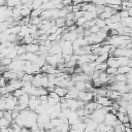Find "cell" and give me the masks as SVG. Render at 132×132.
Here are the masks:
<instances>
[{"label":"cell","instance_id":"31","mask_svg":"<svg viewBox=\"0 0 132 132\" xmlns=\"http://www.w3.org/2000/svg\"><path fill=\"white\" fill-rule=\"evenodd\" d=\"M8 85V79H6L4 76L1 77V80H0V86L1 87H6Z\"/></svg>","mask_w":132,"mask_h":132},{"label":"cell","instance_id":"3","mask_svg":"<svg viewBox=\"0 0 132 132\" xmlns=\"http://www.w3.org/2000/svg\"><path fill=\"white\" fill-rule=\"evenodd\" d=\"M62 46L59 44V42H53L52 47L48 50L50 55H56V54H62Z\"/></svg>","mask_w":132,"mask_h":132},{"label":"cell","instance_id":"24","mask_svg":"<svg viewBox=\"0 0 132 132\" xmlns=\"http://www.w3.org/2000/svg\"><path fill=\"white\" fill-rule=\"evenodd\" d=\"M125 129H126V127L123 123H121L120 125L114 126V132H125Z\"/></svg>","mask_w":132,"mask_h":132},{"label":"cell","instance_id":"30","mask_svg":"<svg viewBox=\"0 0 132 132\" xmlns=\"http://www.w3.org/2000/svg\"><path fill=\"white\" fill-rule=\"evenodd\" d=\"M116 114H117V118H118V120H120V121L123 123V121H124V119H125V116H126L127 113H123V112H120V111H118Z\"/></svg>","mask_w":132,"mask_h":132},{"label":"cell","instance_id":"28","mask_svg":"<svg viewBox=\"0 0 132 132\" xmlns=\"http://www.w3.org/2000/svg\"><path fill=\"white\" fill-rule=\"evenodd\" d=\"M74 15H75V23H76V21H77L79 18H81V16L85 15V11L79 10V11H77V12H74Z\"/></svg>","mask_w":132,"mask_h":132},{"label":"cell","instance_id":"12","mask_svg":"<svg viewBox=\"0 0 132 132\" xmlns=\"http://www.w3.org/2000/svg\"><path fill=\"white\" fill-rule=\"evenodd\" d=\"M42 11H43V9L41 8V6H40V7H38V8H34V9H32L31 16H32V18L40 16V15H41V13H42Z\"/></svg>","mask_w":132,"mask_h":132},{"label":"cell","instance_id":"39","mask_svg":"<svg viewBox=\"0 0 132 132\" xmlns=\"http://www.w3.org/2000/svg\"><path fill=\"white\" fill-rule=\"evenodd\" d=\"M128 66L132 68V59H130V61H129V63H128Z\"/></svg>","mask_w":132,"mask_h":132},{"label":"cell","instance_id":"18","mask_svg":"<svg viewBox=\"0 0 132 132\" xmlns=\"http://www.w3.org/2000/svg\"><path fill=\"white\" fill-rule=\"evenodd\" d=\"M75 88L78 91H86V81H76Z\"/></svg>","mask_w":132,"mask_h":132},{"label":"cell","instance_id":"13","mask_svg":"<svg viewBox=\"0 0 132 132\" xmlns=\"http://www.w3.org/2000/svg\"><path fill=\"white\" fill-rule=\"evenodd\" d=\"M22 3V0H7V6L8 7H16L18 5H20Z\"/></svg>","mask_w":132,"mask_h":132},{"label":"cell","instance_id":"20","mask_svg":"<svg viewBox=\"0 0 132 132\" xmlns=\"http://www.w3.org/2000/svg\"><path fill=\"white\" fill-rule=\"evenodd\" d=\"M41 22H42V19L40 16H35V18H32L31 16V19H30V24H32V25H36L37 26Z\"/></svg>","mask_w":132,"mask_h":132},{"label":"cell","instance_id":"25","mask_svg":"<svg viewBox=\"0 0 132 132\" xmlns=\"http://www.w3.org/2000/svg\"><path fill=\"white\" fill-rule=\"evenodd\" d=\"M25 93H26V92H25V91H24V89L22 88V89H16L15 91H13V93H12V94H13V96H15V97H18V98H19V97H21L22 95H24Z\"/></svg>","mask_w":132,"mask_h":132},{"label":"cell","instance_id":"14","mask_svg":"<svg viewBox=\"0 0 132 132\" xmlns=\"http://www.w3.org/2000/svg\"><path fill=\"white\" fill-rule=\"evenodd\" d=\"M56 26L57 27H66V19L65 18L56 19Z\"/></svg>","mask_w":132,"mask_h":132},{"label":"cell","instance_id":"15","mask_svg":"<svg viewBox=\"0 0 132 132\" xmlns=\"http://www.w3.org/2000/svg\"><path fill=\"white\" fill-rule=\"evenodd\" d=\"M107 67H108V65H107L106 62H104V63H100V64H97V65H96V70H97V71H100V72H102V71H106Z\"/></svg>","mask_w":132,"mask_h":132},{"label":"cell","instance_id":"26","mask_svg":"<svg viewBox=\"0 0 132 132\" xmlns=\"http://www.w3.org/2000/svg\"><path fill=\"white\" fill-rule=\"evenodd\" d=\"M119 14H120V16H121L122 19H125V18L130 16L129 11H128V10H126V9H122L121 11H119Z\"/></svg>","mask_w":132,"mask_h":132},{"label":"cell","instance_id":"1","mask_svg":"<svg viewBox=\"0 0 132 132\" xmlns=\"http://www.w3.org/2000/svg\"><path fill=\"white\" fill-rule=\"evenodd\" d=\"M106 112H107V110L105 109V107H102V108H99V109H95V110L92 111V113L90 114V118L99 124V123L104 122Z\"/></svg>","mask_w":132,"mask_h":132},{"label":"cell","instance_id":"32","mask_svg":"<svg viewBox=\"0 0 132 132\" xmlns=\"http://www.w3.org/2000/svg\"><path fill=\"white\" fill-rule=\"evenodd\" d=\"M81 10V3L79 4H73V12H77Z\"/></svg>","mask_w":132,"mask_h":132},{"label":"cell","instance_id":"16","mask_svg":"<svg viewBox=\"0 0 132 132\" xmlns=\"http://www.w3.org/2000/svg\"><path fill=\"white\" fill-rule=\"evenodd\" d=\"M119 62H120V65L121 66H124V65H128L129 61H130V58L128 57H117Z\"/></svg>","mask_w":132,"mask_h":132},{"label":"cell","instance_id":"33","mask_svg":"<svg viewBox=\"0 0 132 132\" xmlns=\"http://www.w3.org/2000/svg\"><path fill=\"white\" fill-rule=\"evenodd\" d=\"M0 93H1V96H2V95L7 94V93H8L7 88H6V87H1V88H0Z\"/></svg>","mask_w":132,"mask_h":132},{"label":"cell","instance_id":"22","mask_svg":"<svg viewBox=\"0 0 132 132\" xmlns=\"http://www.w3.org/2000/svg\"><path fill=\"white\" fill-rule=\"evenodd\" d=\"M12 62V59L11 58H8V57H4L1 59V65L3 66H9Z\"/></svg>","mask_w":132,"mask_h":132},{"label":"cell","instance_id":"38","mask_svg":"<svg viewBox=\"0 0 132 132\" xmlns=\"http://www.w3.org/2000/svg\"><path fill=\"white\" fill-rule=\"evenodd\" d=\"M125 132H132V128H126Z\"/></svg>","mask_w":132,"mask_h":132},{"label":"cell","instance_id":"21","mask_svg":"<svg viewBox=\"0 0 132 132\" xmlns=\"http://www.w3.org/2000/svg\"><path fill=\"white\" fill-rule=\"evenodd\" d=\"M96 25H97V26H99L100 28H104L105 26H107L106 21H105V20H103V19H100L99 16L96 19Z\"/></svg>","mask_w":132,"mask_h":132},{"label":"cell","instance_id":"23","mask_svg":"<svg viewBox=\"0 0 132 132\" xmlns=\"http://www.w3.org/2000/svg\"><path fill=\"white\" fill-rule=\"evenodd\" d=\"M92 84H93V86L97 89V88H101L102 86H103V84H102V81H101V79L98 77V78H94V79H92Z\"/></svg>","mask_w":132,"mask_h":132},{"label":"cell","instance_id":"37","mask_svg":"<svg viewBox=\"0 0 132 132\" xmlns=\"http://www.w3.org/2000/svg\"><path fill=\"white\" fill-rule=\"evenodd\" d=\"M69 132H77V130H76L75 128H72V127H71L70 130H69Z\"/></svg>","mask_w":132,"mask_h":132},{"label":"cell","instance_id":"9","mask_svg":"<svg viewBox=\"0 0 132 132\" xmlns=\"http://www.w3.org/2000/svg\"><path fill=\"white\" fill-rule=\"evenodd\" d=\"M38 55L36 53H29L27 52V60L28 61H31V62H36L37 59H38Z\"/></svg>","mask_w":132,"mask_h":132},{"label":"cell","instance_id":"10","mask_svg":"<svg viewBox=\"0 0 132 132\" xmlns=\"http://www.w3.org/2000/svg\"><path fill=\"white\" fill-rule=\"evenodd\" d=\"M10 124H11V122L9 121V120H7L6 118H1L0 119V126H1V128H8V127H10Z\"/></svg>","mask_w":132,"mask_h":132},{"label":"cell","instance_id":"11","mask_svg":"<svg viewBox=\"0 0 132 132\" xmlns=\"http://www.w3.org/2000/svg\"><path fill=\"white\" fill-rule=\"evenodd\" d=\"M123 26H126V27H130L132 28V16H128V18H125V19H122L121 20Z\"/></svg>","mask_w":132,"mask_h":132},{"label":"cell","instance_id":"17","mask_svg":"<svg viewBox=\"0 0 132 132\" xmlns=\"http://www.w3.org/2000/svg\"><path fill=\"white\" fill-rule=\"evenodd\" d=\"M106 73H107L108 75H110V76H114L116 74H118V68L108 66L107 69H106Z\"/></svg>","mask_w":132,"mask_h":132},{"label":"cell","instance_id":"34","mask_svg":"<svg viewBox=\"0 0 132 132\" xmlns=\"http://www.w3.org/2000/svg\"><path fill=\"white\" fill-rule=\"evenodd\" d=\"M48 96H50V97H53V98H60V96H59L55 91L50 92V93H48Z\"/></svg>","mask_w":132,"mask_h":132},{"label":"cell","instance_id":"8","mask_svg":"<svg viewBox=\"0 0 132 132\" xmlns=\"http://www.w3.org/2000/svg\"><path fill=\"white\" fill-rule=\"evenodd\" d=\"M130 70H131V67H129L128 65H124V66H120L118 68V73H120V74H127V73H129Z\"/></svg>","mask_w":132,"mask_h":132},{"label":"cell","instance_id":"4","mask_svg":"<svg viewBox=\"0 0 132 132\" xmlns=\"http://www.w3.org/2000/svg\"><path fill=\"white\" fill-rule=\"evenodd\" d=\"M55 92H56L60 97H65L66 94L68 93V88H66V87H60V86H56V88H55Z\"/></svg>","mask_w":132,"mask_h":132},{"label":"cell","instance_id":"29","mask_svg":"<svg viewBox=\"0 0 132 132\" xmlns=\"http://www.w3.org/2000/svg\"><path fill=\"white\" fill-rule=\"evenodd\" d=\"M100 30H101V28H100L99 26H97V25H95V26H93V27L90 28V31H91L92 34H93V33H98Z\"/></svg>","mask_w":132,"mask_h":132},{"label":"cell","instance_id":"40","mask_svg":"<svg viewBox=\"0 0 132 132\" xmlns=\"http://www.w3.org/2000/svg\"><path fill=\"white\" fill-rule=\"evenodd\" d=\"M130 124H131V128H132V120H130Z\"/></svg>","mask_w":132,"mask_h":132},{"label":"cell","instance_id":"19","mask_svg":"<svg viewBox=\"0 0 132 132\" xmlns=\"http://www.w3.org/2000/svg\"><path fill=\"white\" fill-rule=\"evenodd\" d=\"M60 99H61V97H60V98H53V97H50V96H48L47 103H48L50 106H54V105H56L58 102H60Z\"/></svg>","mask_w":132,"mask_h":132},{"label":"cell","instance_id":"5","mask_svg":"<svg viewBox=\"0 0 132 132\" xmlns=\"http://www.w3.org/2000/svg\"><path fill=\"white\" fill-rule=\"evenodd\" d=\"M26 50L29 53H37L39 51V44H36V43L26 44Z\"/></svg>","mask_w":132,"mask_h":132},{"label":"cell","instance_id":"35","mask_svg":"<svg viewBox=\"0 0 132 132\" xmlns=\"http://www.w3.org/2000/svg\"><path fill=\"white\" fill-rule=\"evenodd\" d=\"M39 99H40L42 102H45V101L48 100V95H41V96H39Z\"/></svg>","mask_w":132,"mask_h":132},{"label":"cell","instance_id":"27","mask_svg":"<svg viewBox=\"0 0 132 132\" xmlns=\"http://www.w3.org/2000/svg\"><path fill=\"white\" fill-rule=\"evenodd\" d=\"M86 22H87V19H86L85 16H81V18H79V19L76 21V25H77V26H84V25L86 24Z\"/></svg>","mask_w":132,"mask_h":132},{"label":"cell","instance_id":"7","mask_svg":"<svg viewBox=\"0 0 132 132\" xmlns=\"http://www.w3.org/2000/svg\"><path fill=\"white\" fill-rule=\"evenodd\" d=\"M127 74H116L114 75V80L116 82H127Z\"/></svg>","mask_w":132,"mask_h":132},{"label":"cell","instance_id":"36","mask_svg":"<svg viewBox=\"0 0 132 132\" xmlns=\"http://www.w3.org/2000/svg\"><path fill=\"white\" fill-rule=\"evenodd\" d=\"M1 132H9V127L8 128H1Z\"/></svg>","mask_w":132,"mask_h":132},{"label":"cell","instance_id":"2","mask_svg":"<svg viewBox=\"0 0 132 132\" xmlns=\"http://www.w3.org/2000/svg\"><path fill=\"white\" fill-rule=\"evenodd\" d=\"M94 101H96L97 103L103 105L104 107H106V106H111L112 103L114 102V100H112L111 98H109V97H107V96H99V95H98V96H95Z\"/></svg>","mask_w":132,"mask_h":132},{"label":"cell","instance_id":"6","mask_svg":"<svg viewBox=\"0 0 132 132\" xmlns=\"http://www.w3.org/2000/svg\"><path fill=\"white\" fill-rule=\"evenodd\" d=\"M87 21H92L98 18V13L96 11H85V15H84Z\"/></svg>","mask_w":132,"mask_h":132}]
</instances>
